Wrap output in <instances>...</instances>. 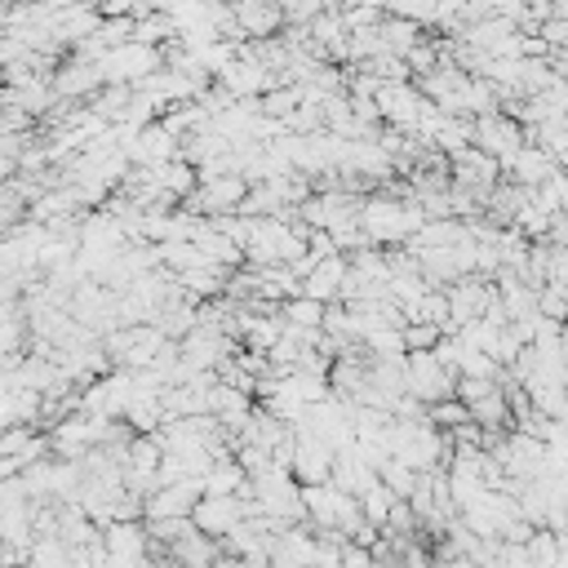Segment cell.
<instances>
[{
  "mask_svg": "<svg viewBox=\"0 0 568 568\" xmlns=\"http://www.w3.org/2000/svg\"><path fill=\"white\" fill-rule=\"evenodd\" d=\"M453 386H457V373L439 364L435 351H404V395L435 404V399H448Z\"/></svg>",
  "mask_w": 568,
  "mask_h": 568,
  "instance_id": "cell-1",
  "label": "cell"
},
{
  "mask_svg": "<svg viewBox=\"0 0 568 568\" xmlns=\"http://www.w3.org/2000/svg\"><path fill=\"white\" fill-rule=\"evenodd\" d=\"M373 106H377V120L382 124H390L399 133H413L417 120H422V111H426V98H422V89L413 80H382L373 89Z\"/></svg>",
  "mask_w": 568,
  "mask_h": 568,
  "instance_id": "cell-2",
  "label": "cell"
},
{
  "mask_svg": "<svg viewBox=\"0 0 568 568\" xmlns=\"http://www.w3.org/2000/svg\"><path fill=\"white\" fill-rule=\"evenodd\" d=\"M155 67H164V58H160L155 44H142V40H124V44H115L98 58V71H102L106 84H138Z\"/></svg>",
  "mask_w": 568,
  "mask_h": 568,
  "instance_id": "cell-3",
  "label": "cell"
},
{
  "mask_svg": "<svg viewBox=\"0 0 568 568\" xmlns=\"http://www.w3.org/2000/svg\"><path fill=\"white\" fill-rule=\"evenodd\" d=\"M470 146L488 151V155L497 160V169H501V160L524 146V124L510 120L501 106H497V111H484V115L470 120Z\"/></svg>",
  "mask_w": 568,
  "mask_h": 568,
  "instance_id": "cell-4",
  "label": "cell"
},
{
  "mask_svg": "<svg viewBox=\"0 0 568 568\" xmlns=\"http://www.w3.org/2000/svg\"><path fill=\"white\" fill-rule=\"evenodd\" d=\"M444 302H448V324L457 333L462 324H470L488 311L493 284H488V275H457L453 284H444Z\"/></svg>",
  "mask_w": 568,
  "mask_h": 568,
  "instance_id": "cell-5",
  "label": "cell"
},
{
  "mask_svg": "<svg viewBox=\"0 0 568 568\" xmlns=\"http://www.w3.org/2000/svg\"><path fill=\"white\" fill-rule=\"evenodd\" d=\"M497 178H501L497 160L488 151H479V146H462V151L448 155V182L462 186V191L488 195V186H497Z\"/></svg>",
  "mask_w": 568,
  "mask_h": 568,
  "instance_id": "cell-6",
  "label": "cell"
},
{
  "mask_svg": "<svg viewBox=\"0 0 568 568\" xmlns=\"http://www.w3.org/2000/svg\"><path fill=\"white\" fill-rule=\"evenodd\" d=\"M328 466H333V448L324 439H315L311 430L293 426V453H288V475L297 484H328Z\"/></svg>",
  "mask_w": 568,
  "mask_h": 568,
  "instance_id": "cell-7",
  "label": "cell"
},
{
  "mask_svg": "<svg viewBox=\"0 0 568 568\" xmlns=\"http://www.w3.org/2000/svg\"><path fill=\"white\" fill-rule=\"evenodd\" d=\"M49 84H53L58 102H80V98H93L106 80H102V71H98L93 58H75V53H71L62 67L49 71Z\"/></svg>",
  "mask_w": 568,
  "mask_h": 568,
  "instance_id": "cell-8",
  "label": "cell"
},
{
  "mask_svg": "<svg viewBox=\"0 0 568 568\" xmlns=\"http://www.w3.org/2000/svg\"><path fill=\"white\" fill-rule=\"evenodd\" d=\"M235 519H244V506H240L235 493H231V497L200 493L195 506H191V524H195V532H204V537H213V541H217Z\"/></svg>",
  "mask_w": 568,
  "mask_h": 568,
  "instance_id": "cell-9",
  "label": "cell"
},
{
  "mask_svg": "<svg viewBox=\"0 0 568 568\" xmlns=\"http://www.w3.org/2000/svg\"><path fill=\"white\" fill-rule=\"evenodd\" d=\"M555 169H564V164H555L537 142H524L515 155H506V160H501V178H506V182H515V186H528V191H532V186H541Z\"/></svg>",
  "mask_w": 568,
  "mask_h": 568,
  "instance_id": "cell-10",
  "label": "cell"
},
{
  "mask_svg": "<svg viewBox=\"0 0 568 568\" xmlns=\"http://www.w3.org/2000/svg\"><path fill=\"white\" fill-rule=\"evenodd\" d=\"M342 275H346V253H328L320 257L302 280H297V293L315 297V302H337V288H342Z\"/></svg>",
  "mask_w": 568,
  "mask_h": 568,
  "instance_id": "cell-11",
  "label": "cell"
},
{
  "mask_svg": "<svg viewBox=\"0 0 568 568\" xmlns=\"http://www.w3.org/2000/svg\"><path fill=\"white\" fill-rule=\"evenodd\" d=\"M98 532H102L106 555H115V559H142L146 555L142 519H111V524H98Z\"/></svg>",
  "mask_w": 568,
  "mask_h": 568,
  "instance_id": "cell-12",
  "label": "cell"
},
{
  "mask_svg": "<svg viewBox=\"0 0 568 568\" xmlns=\"http://www.w3.org/2000/svg\"><path fill=\"white\" fill-rule=\"evenodd\" d=\"M466 417L479 426V430H506L510 426V408H506V390L497 386V390H488V395H479V399H470L466 404Z\"/></svg>",
  "mask_w": 568,
  "mask_h": 568,
  "instance_id": "cell-13",
  "label": "cell"
},
{
  "mask_svg": "<svg viewBox=\"0 0 568 568\" xmlns=\"http://www.w3.org/2000/svg\"><path fill=\"white\" fill-rule=\"evenodd\" d=\"M280 320L293 324V328H320L324 302H315V297H306V293H293V297L280 302Z\"/></svg>",
  "mask_w": 568,
  "mask_h": 568,
  "instance_id": "cell-14",
  "label": "cell"
},
{
  "mask_svg": "<svg viewBox=\"0 0 568 568\" xmlns=\"http://www.w3.org/2000/svg\"><path fill=\"white\" fill-rule=\"evenodd\" d=\"M532 200H537L546 213H564V204H568V178H564V169H555L541 186H532Z\"/></svg>",
  "mask_w": 568,
  "mask_h": 568,
  "instance_id": "cell-15",
  "label": "cell"
},
{
  "mask_svg": "<svg viewBox=\"0 0 568 568\" xmlns=\"http://www.w3.org/2000/svg\"><path fill=\"white\" fill-rule=\"evenodd\" d=\"M417 475H422V470H408V466H404V462H395V457H386V462L377 466V479H382L395 497H408V493H413V484H417Z\"/></svg>",
  "mask_w": 568,
  "mask_h": 568,
  "instance_id": "cell-16",
  "label": "cell"
},
{
  "mask_svg": "<svg viewBox=\"0 0 568 568\" xmlns=\"http://www.w3.org/2000/svg\"><path fill=\"white\" fill-rule=\"evenodd\" d=\"M426 422H430V426H439V430H453V426H462V422H466V404H462L457 395L435 399V404H426Z\"/></svg>",
  "mask_w": 568,
  "mask_h": 568,
  "instance_id": "cell-17",
  "label": "cell"
},
{
  "mask_svg": "<svg viewBox=\"0 0 568 568\" xmlns=\"http://www.w3.org/2000/svg\"><path fill=\"white\" fill-rule=\"evenodd\" d=\"M399 337H404V351H430L439 342V328L435 324H422V320H408L399 328Z\"/></svg>",
  "mask_w": 568,
  "mask_h": 568,
  "instance_id": "cell-18",
  "label": "cell"
},
{
  "mask_svg": "<svg viewBox=\"0 0 568 568\" xmlns=\"http://www.w3.org/2000/svg\"><path fill=\"white\" fill-rule=\"evenodd\" d=\"M93 9H98L102 18H133V13L146 9V0H93Z\"/></svg>",
  "mask_w": 568,
  "mask_h": 568,
  "instance_id": "cell-19",
  "label": "cell"
}]
</instances>
